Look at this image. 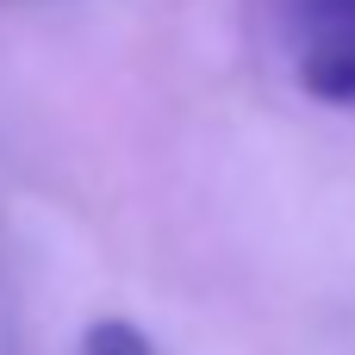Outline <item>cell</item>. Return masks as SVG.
<instances>
[{
  "mask_svg": "<svg viewBox=\"0 0 355 355\" xmlns=\"http://www.w3.org/2000/svg\"><path fill=\"white\" fill-rule=\"evenodd\" d=\"M300 87L324 106H355V0H293Z\"/></svg>",
  "mask_w": 355,
  "mask_h": 355,
  "instance_id": "6da1fadb",
  "label": "cell"
},
{
  "mask_svg": "<svg viewBox=\"0 0 355 355\" xmlns=\"http://www.w3.org/2000/svg\"><path fill=\"white\" fill-rule=\"evenodd\" d=\"M81 355H156V349H150V337H144L137 324H125V318H94L87 337H81Z\"/></svg>",
  "mask_w": 355,
  "mask_h": 355,
  "instance_id": "7a4b0ae2",
  "label": "cell"
}]
</instances>
